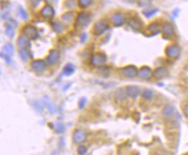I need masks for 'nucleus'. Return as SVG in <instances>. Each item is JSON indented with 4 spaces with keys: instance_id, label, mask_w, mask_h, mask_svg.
<instances>
[{
    "instance_id": "a19ab883",
    "label": "nucleus",
    "mask_w": 188,
    "mask_h": 155,
    "mask_svg": "<svg viewBox=\"0 0 188 155\" xmlns=\"http://www.w3.org/2000/svg\"><path fill=\"white\" fill-rule=\"evenodd\" d=\"M187 70H188V67H187Z\"/></svg>"
},
{
    "instance_id": "a878e982",
    "label": "nucleus",
    "mask_w": 188,
    "mask_h": 155,
    "mask_svg": "<svg viewBox=\"0 0 188 155\" xmlns=\"http://www.w3.org/2000/svg\"><path fill=\"white\" fill-rule=\"evenodd\" d=\"M93 0H78V4L80 8L85 9L92 4Z\"/></svg>"
},
{
    "instance_id": "2eb2a0df",
    "label": "nucleus",
    "mask_w": 188,
    "mask_h": 155,
    "mask_svg": "<svg viewBox=\"0 0 188 155\" xmlns=\"http://www.w3.org/2000/svg\"><path fill=\"white\" fill-rule=\"evenodd\" d=\"M152 69L149 68V67H142L139 70V73H138V75L142 78V79H149L152 75Z\"/></svg>"
},
{
    "instance_id": "f3484780",
    "label": "nucleus",
    "mask_w": 188,
    "mask_h": 155,
    "mask_svg": "<svg viewBox=\"0 0 188 155\" xmlns=\"http://www.w3.org/2000/svg\"><path fill=\"white\" fill-rule=\"evenodd\" d=\"M19 56L24 62H27L30 58H32V56L30 50L27 49V48H24L19 50Z\"/></svg>"
},
{
    "instance_id": "9b49d317",
    "label": "nucleus",
    "mask_w": 188,
    "mask_h": 155,
    "mask_svg": "<svg viewBox=\"0 0 188 155\" xmlns=\"http://www.w3.org/2000/svg\"><path fill=\"white\" fill-rule=\"evenodd\" d=\"M40 16L44 18H51L54 16V10L51 5H44L39 12Z\"/></svg>"
},
{
    "instance_id": "a211bd4d",
    "label": "nucleus",
    "mask_w": 188,
    "mask_h": 155,
    "mask_svg": "<svg viewBox=\"0 0 188 155\" xmlns=\"http://www.w3.org/2000/svg\"><path fill=\"white\" fill-rule=\"evenodd\" d=\"M18 45L22 49L27 48V46L31 45L29 38L26 36H24V35H21L20 37H19V39H18Z\"/></svg>"
},
{
    "instance_id": "58836bf2",
    "label": "nucleus",
    "mask_w": 188,
    "mask_h": 155,
    "mask_svg": "<svg viewBox=\"0 0 188 155\" xmlns=\"http://www.w3.org/2000/svg\"><path fill=\"white\" fill-rule=\"evenodd\" d=\"M87 37H88V36H87L86 33H83V34L80 35V41H81L82 44H84L87 40Z\"/></svg>"
},
{
    "instance_id": "0eeeda50",
    "label": "nucleus",
    "mask_w": 188,
    "mask_h": 155,
    "mask_svg": "<svg viewBox=\"0 0 188 155\" xmlns=\"http://www.w3.org/2000/svg\"><path fill=\"white\" fill-rule=\"evenodd\" d=\"M46 61H44V60H35L31 63V67L32 68L33 71L37 72V73H41V72H44L46 68Z\"/></svg>"
},
{
    "instance_id": "39448f33",
    "label": "nucleus",
    "mask_w": 188,
    "mask_h": 155,
    "mask_svg": "<svg viewBox=\"0 0 188 155\" xmlns=\"http://www.w3.org/2000/svg\"><path fill=\"white\" fill-rule=\"evenodd\" d=\"M180 54V49L178 45H170L166 49V55L171 59L177 58Z\"/></svg>"
},
{
    "instance_id": "412c9836",
    "label": "nucleus",
    "mask_w": 188,
    "mask_h": 155,
    "mask_svg": "<svg viewBox=\"0 0 188 155\" xmlns=\"http://www.w3.org/2000/svg\"><path fill=\"white\" fill-rule=\"evenodd\" d=\"M51 26H52V30H53V31H54V32H56V33L60 34V33H62L63 31L64 30V24H63L62 23L54 22V23H52Z\"/></svg>"
},
{
    "instance_id": "aec40b11",
    "label": "nucleus",
    "mask_w": 188,
    "mask_h": 155,
    "mask_svg": "<svg viewBox=\"0 0 188 155\" xmlns=\"http://www.w3.org/2000/svg\"><path fill=\"white\" fill-rule=\"evenodd\" d=\"M115 96L118 100L119 101H124L126 99V97L128 96L127 95V91H126V89H119L116 93H115Z\"/></svg>"
},
{
    "instance_id": "72a5a7b5",
    "label": "nucleus",
    "mask_w": 188,
    "mask_h": 155,
    "mask_svg": "<svg viewBox=\"0 0 188 155\" xmlns=\"http://www.w3.org/2000/svg\"><path fill=\"white\" fill-rule=\"evenodd\" d=\"M86 103H87V99L84 98V97L81 98V99L79 100V108L80 109H83L85 107Z\"/></svg>"
},
{
    "instance_id": "f704fd0d",
    "label": "nucleus",
    "mask_w": 188,
    "mask_h": 155,
    "mask_svg": "<svg viewBox=\"0 0 188 155\" xmlns=\"http://www.w3.org/2000/svg\"><path fill=\"white\" fill-rule=\"evenodd\" d=\"M87 150L88 149H87V147L84 145H80L79 147V148H78V152H79V154H85L86 152H87Z\"/></svg>"
},
{
    "instance_id": "1a4fd4ad",
    "label": "nucleus",
    "mask_w": 188,
    "mask_h": 155,
    "mask_svg": "<svg viewBox=\"0 0 188 155\" xmlns=\"http://www.w3.org/2000/svg\"><path fill=\"white\" fill-rule=\"evenodd\" d=\"M111 21H112L113 25L119 27V26L124 25L126 19H125V17L122 13H114L111 18Z\"/></svg>"
},
{
    "instance_id": "423d86ee",
    "label": "nucleus",
    "mask_w": 188,
    "mask_h": 155,
    "mask_svg": "<svg viewBox=\"0 0 188 155\" xmlns=\"http://www.w3.org/2000/svg\"><path fill=\"white\" fill-rule=\"evenodd\" d=\"M59 58H60L59 52L57 49H52L50 51L48 56L46 57V63L50 65H55L56 63H58Z\"/></svg>"
},
{
    "instance_id": "e433bc0d",
    "label": "nucleus",
    "mask_w": 188,
    "mask_h": 155,
    "mask_svg": "<svg viewBox=\"0 0 188 155\" xmlns=\"http://www.w3.org/2000/svg\"><path fill=\"white\" fill-rule=\"evenodd\" d=\"M1 56L6 61V63H8V64H11V56H9V55H7V54H4V53H2L1 54Z\"/></svg>"
},
{
    "instance_id": "f8f14e48",
    "label": "nucleus",
    "mask_w": 188,
    "mask_h": 155,
    "mask_svg": "<svg viewBox=\"0 0 188 155\" xmlns=\"http://www.w3.org/2000/svg\"><path fill=\"white\" fill-rule=\"evenodd\" d=\"M162 32H163V34L166 37H172L175 33L173 25L170 23H165L163 25V28H162Z\"/></svg>"
},
{
    "instance_id": "473e14b6",
    "label": "nucleus",
    "mask_w": 188,
    "mask_h": 155,
    "mask_svg": "<svg viewBox=\"0 0 188 155\" xmlns=\"http://www.w3.org/2000/svg\"><path fill=\"white\" fill-rule=\"evenodd\" d=\"M156 12H158L157 9H154V10H152V11H144V15L146 16V18H151L152 16L155 15Z\"/></svg>"
},
{
    "instance_id": "cd10ccee",
    "label": "nucleus",
    "mask_w": 188,
    "mask_h": 155,
    "mask_svg": "<svg viewBox=\"0 0 188 155\" xmlns=\"http://www.w3.org/2000/svg\"><path fill=\"white\" fill-rule=\"evenodd\" d=\"M143 97L146 99V100H152L153 98V92L151 90V89H146L143 91V94H142Z\"/></svg>"
},
{
    "instance_id": "7c9ffc66",
    "label": "nucleus",
    "mask_w": 188,
    "mask_h": 155,
    "mask_svg": "<svg viewBox=\"0 0 188 155\" xmlns=\"http://www.w3.org/2000/svg\"><path fill=\"white\" fill-rule=\"evenodd\" d=\"M4 52L5 54H7V55L11 56L13 53V47H12V45L10 44L4 45Z\"/></svg>"
},
{
    "instance_id": "b1692460",
    "label": "nucleus",
    "mask_w": 188,
    "mask_h": 155,
    "mask_svg": "<svg viewBox=\"0 0 188 155\" xmlns=\"http://www.w3.org/2000/svg\"><path fill=\"white\" fill-rule=\"evenodd\" d=\"M62 20L64 22L66 23H71L73 21L74 18V12L72 11H69V12H65L64 14L62 15Z\"/></svg>"
},
{
    "instance_id": "4be33fe9",
    "label": "nucleus",
    "mask_w": 188,
    "mask_h": 155,
    "mask_svg": "<svg viewBox=\"0 0 188 155\" xmlns=\"http://www.w3.org/2000/svg\"><path fill=\"white\" fill-rule=\"evenodd\" d=\"M174 113H175V108H174V107L173 106H172V105H167L165 108H164V109H163V114L166 116V117H171V116H172L173 114H174Z\"/></svg>"
},
{
    "instance_id": "c756f323",
    "label": "nucleus",
    "mask_w": 188,
    "mask_h": 155,
    "mask_svg": "<svg viewBox=\"0 0 188 155\" xmlns=\"http://www.w3.org/2000/svg\"><path fill=\"white\" fill-rule=\"evenodd\" d=\"M64 4H65V6H66L67 8L72 9V8H74V7L77 6L78 2H77V0H65Z\"/></svg>"
},
{
    "instance_id": "ddd939ff",
    "label": "nucleus",
    "mask_w": 188,
    "mask_h": 155,
    "mask_svg": "<svg viewBox=\"0 0 188 155\" xmlns=\"http://www.w3.org/2000/svg\"><path fill=\"white\" fill-rule=\"evenodd\" d=\"M126 91H127V95L131 98H137L139 94V92H140V89L138 86H135V85H131V86H128L126 88Z\"/></svg>"
},
{
    "instance_id": "4c0bfd02",
    "label": "nucleus",
    "mask_w": 188,
    "mask_h": 155,
    "mask_svg": "<svg viewBox=\"0 0 188 155\" xmlns=\"http://www.w3.org/2000/svg\"><path fill=\"white\" fill-rule=\"evenodd\" d=\"M42 2V0H31V5H32V7L33 8H37L39 4H40V3Z\"/></svg>"
},
{
    "instance_id": "9d476101",
    "label": "nucleus",
    "mask_w": 188,
    "mask_h": 155,
    "mask_svg": "<svg viewBox=\"0 0 188 155\" xmlns=\"http://www.w3.org/2000/svg\"><path fill=\"white\" fill-rule=\"evenodd\" d=\"M122 73L125 76L128 77V78H133V77L138 75L139 70L135 66L129 65V66H126L123 68Z\"/></svg>"
},
{
    "instance_id": "dca6fc26",
    "label": "nucleus",
    "mask_w": 188,
    "mask_h": 155,
    "mask_svg": "<svg viewBox=\"0 0 188 155\" xmlns=\"http://www.w3.org/2000/svg\"><path fill=\"white\" fill-rule=\"evenodd\" d=\"M128 24L134 30H139L142 28V23H141V21L139 19H138L136 18H130L129 21H128Z\"/></svg>"
},
{
    "instance_id": "393cba45",
    "label": "nucleus",
    "mask_w": 188,
    "mask_h": 155,
    "mask_svg": "<svg viewBox=\"0 0 188 155\" xmlns=\"http://www.w3.org/2000/svg\"><path fill=\"white\" fill-rule=\"evenodd\" d=\"M148 30H149L151 33H153V34L159 33V32L160 31L159 24L157 23H151V24L148 26Z\"/></svg>"
},
{
    "instance_id": "20e7f679",
    "label": "nucleus",
    "mask_w": 188,
    "mask_h": 155,
    "mask_svg": "<svg viewBox=\"0 0 188 155\" xmlns=\"http://www.w3.org/2000/svg\"><path fill=\"white\" fill-rule=\"evenodd\" d=\"M108 29H109V25H108L107 23L105 22L104 20H99L94 24L93 33L96 36H100V35L104 34Z\"/></svg>"
},
{
    "instance_id": "f03ea898",
    "label": "nucleus",
    "mask_w": 188,
    "mask_h": 155,
    "mask_svg": "<svg viewBox=\"0 0 188 155\" xmlns=\"http://www.w3.org/2000/svg\"><path fill=\"white\" fill-rule=\"evenodd\" d=\"M23 33L31 40H37L39 38V30L31 24H26L23 29Z\"/></svg>"
},
{
    "instance_id": "c9c22d12",
    "label": "nucleus",
    "mask_w": 188,
    "mask_h": 155,
    "mask_svg": "<svg viewBox=\"0 0 188 155\" xmlns=\"http://www.w3.org/2000/svg\"><path fill=\"white\" fill-rule=\"evenodd\" d=\"M19 15H20V17L23 19H27L28 18V15H27L26 11L22 7L19 8Z\"/></svg>"
},
{
    "instance_id": "5701e85b",
    "label": "nucleus",
    "mask_w": 188,
    "mask_h": 155,
    "mask_svg": "<svg viewBox=\"0 0 188 155\" xmlns=\"http://www.w3.org/2000/svg\"><path fill=\"white\" fill-rule=\"evenodd\" d=\"M43 101H44V105L46 107V108L48 109V110L50 111V113H55V111H56V108H55V106H54V104L49 100V99H47V98H44L43 99Z\"/></svg>"
},
{
    "instance_id": "4468645a",
    "label": "nucleus",
    "mask_w": 188,
    "mask_h": 155,
    "mask_svg": "<svg viewBox=\"0 0 188 155\" xmlns=\"http://www.w3.org/2000/svg\"><path fill=\"white\" fill-rule=\"evenodd\" d=\"M167 75H168V70L165 67H159L156 68L155 71L153 72V76L157 79H163L167 77Z\"/></svg>"
},
{
    "instance_id": "6ab92c4d",
    "label": "nucleus",
    "mask_w": 188,
    "mask_h": 155,
    "mask_svg": "<svg viewBox=\"0 0 188 155\" xmlns=\"http://www.w3.org/2000/svg\"><path fill=\"white\" fill-rule=\"evenodd\" d=\"M74 72H75V67L73 66L72 64H71V63H68L64 68L62 75H66V76H70Z\"/></svg>"
},
{
    "instance_id": "bb28decb",
    "label": "nucleus",
    "mask_w": 188,
    "mask_h": 155,
    "mask_svg": "<svg viewBox=\"0 0 188 155\" xmlns=\"http://www.w3.org/2000/svg\"><path fill=\"white\" fill-rule=\"evenodd\" d=\"M5 33L7 35L8 37L10 38H12L14 37V34H15V31H14V28L11 24L10 25H6V29H5Z\"/></svg>"
},
{
    "instance_id": "7ed1b4c3",
    "label": "nucleus",
    "mask_w": 188,
    "mask_h": 155,
    "mask_svg": "<svg viewBox=\"0 0 188 155\" xmlns=\"http://www.w3.org/2000/svg\"><path fill=\"white\" fill-rule=\"evenodd\" d=\"M107 61V56L104 53H95L91 57V63L93 66H102Z\"/></svg>"
},
{
    "instance_id": "ea45409f",
    "label": "nucleus",
    "mask_w": 188,
    "mask_h": 155,
    "mask_svg": "<svg viewBox=\"0 0 188 155\" xmlns=\"http://www.w3.org/2000/svg\"><path fill=\"white\" fill-rule=\"evenodd\" d=\"M184 114L187 118H188V104H187L184 108Z\"/></svg>"
},
{
    "instance_id": "c85d7f7f",
    "label": "nucleus",
    "mask_w": 188,
    "mask_h": 155,
    "mask_svg": "<svg viewBox=\"0 0 188 155\" xmlns=\"http://www.w3.org/2000/svg\"><path fill=\"white\" fill-rule=\"evenodd\" d=\"M51 128H52L57 133H64V129H65L64 126L63 124H61V123H57V124H55V125H52Z\"/></svg>"
},
{
    "instance_id": "f257e3e1",
    "label": "nucleus",
    "mask_w": 188,
    "mask_h": 155,
    "mask_svg": "<svg viewBox=\"0 0 188 155\" xmlns=\"http://www.w3.org/2000/svg\"><path fill=\"white\" fill-rule=\"evenodd\" d=\"M91 21V14L89 12H80L76 18L75 21V27L77 29H82L85 28L86 26H88L90 24V23Z\"/></svg>"
},
{
    "instance_id": "2f4dec72",
    "label": "nucleus",
    "mask_w": 188,
    "mask_h": 155,
    "mask_svg": "<svg viewBox=\"0 0 188 155\" xmlns=\"http://www.w3.org/2000/svg\"><path fill=\"white\" fill-rule=\"evenodd\" d=\"M151 4V0H138V4L140 7H147L148 5H150Z\"/></svg>"
},
{
    "instance_id": "6e6552de",
    "label": "nucleus",
    "mask_w": 188,
    "mask_h": 155,
    "mask_svg": "<svg viewBox=\"0 0 188 155\" xmlns=\"http://www.w3.org/2000/svg\"><path fill=\"white\" fill-rule=\"evenodd\" d=\"M72 140H73V142L76 144L82 143L86 140L85 132L82 129H76L72 134Z\"/></svg>"
}]
</instances>
